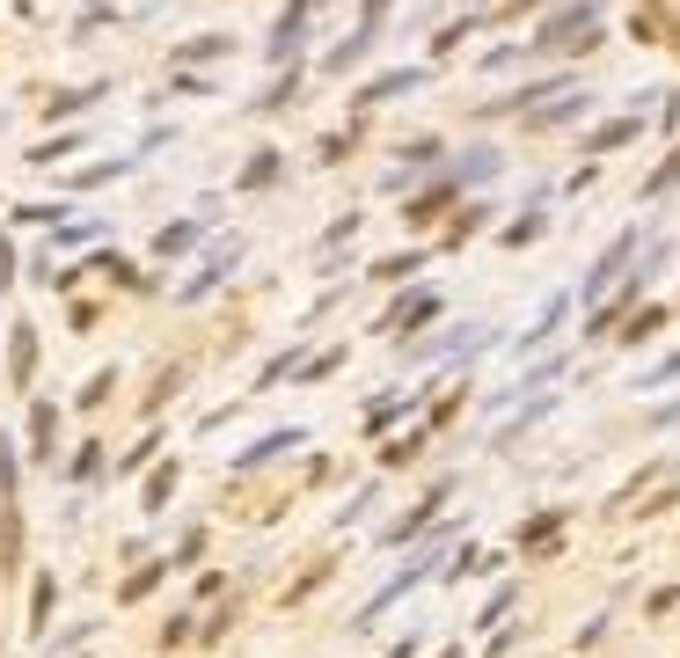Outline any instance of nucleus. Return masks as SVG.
<instances>
[{
	"label": "nucleus",
	"mask_w": 680,
	"mask_h": 658,
	"mask_svg": "<svg viewBox=\"0 0 680 658\" xmlns=\"http://www.w3.org/2000/svg\"><path fill=\"white\" fill-rule=\"evenodd\" d=\"M176 249H198V227H191V219H176L169 235H162V256H176Z\"/></svg>",
	"instance_id": "obj_1"
},
{
	"label": "nucleus",
	"mask_w": 680,
	"mask_h": 658,
	"mask_svg": "<svg viewBox=\"0 0 680 658\" xmlns=\"http://www.w3.org/2000/svg\"><path fill=\"white\" fill-rule=\"evenodd\" d=\"M29 366H37V337L15 330V381H29Z\"/></svg>",
	"instance_id": "obj_2"
},
{
	"label": "nucleus",
	"mask_w": 680,
	"mask_h": 658,
	"mask_svg": "<svg viewBox=\"0 0 680 658\" xmlns=\"http://www.w3.org/2000/svg\"><path fill=\"white\" fill-rule=\"evenodd\" d=\"M278 446H293V432H271V439H264V446H249V454H242V468H257V462H271V454H278Z\"/></svg>",
	"instance_id": "obj_3"
},
{
	"label": "nucleus",
	"mask_w": 680,
	"mask_h": 658,
	"mask_svg": "<svg viewBox=\"0 0 680 658\" xmlns=\"http://www.w3.org/2000/svg\"><path fill=\"white\" fill-rule=\"evenodd\" d=\"M37 462H51V403H37Z\"/></svg>",
	"instance_id": "obj_4"
},
{
	"label": "nucleus",
	"mask_w": 680,
	"mask_h": 658,
	"mask_svg": "<svg viewBox=\"0 0 680 658\" xmlns=\"http://www.w3.org/2000/svg\"><path fill=\"white\" fill-rule=\"evenodd\" d=\"M0 490H15V454H8V439H0Z\"/></svg>",
	"instance_id": "obj_5"
}]
</instances>
